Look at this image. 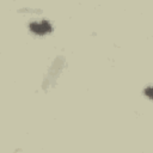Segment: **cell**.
Here are the masks:
<instances>
[{
    "label": "cell",
    "instance_id": "obj_1",
    "mask_svg": "<svg viewBox=\"0 0 153 153\" xmlns=\"http://www.w3.org/2000/svg\"><path fill=\"white\" fill-rule=\"evenodd\" d=\"M30 29L34 31L36 34H39V35H43V34H47L48 31H50L52 27L50 24L48 23L47 20H42L41 23H37V22H34L30 24Z\"/></svg>",
    "mask_w": 153,
    "mask_h": 153
},
{
    "label": "cell",
    "instance_id": "obj_2",
    "mask_svg": "<svg viewBox=\"0 0 153 153\" xmlns=\"http://www.w3.org/2000/svg\"><path fill=\"white\" fill-rule=\"evenodd\" d=\"M146 93L148 95V97H151V87H148L147 90H146Z\"/></svg>",
    "mask_w": 153,
    "mask_h": 153
}]
</instances>
